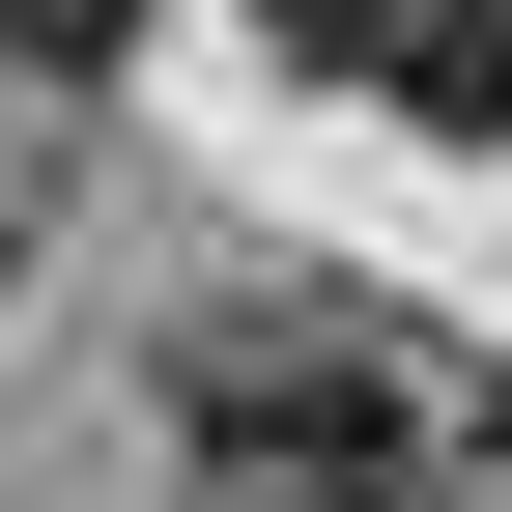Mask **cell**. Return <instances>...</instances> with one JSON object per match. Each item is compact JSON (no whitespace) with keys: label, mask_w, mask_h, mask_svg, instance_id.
<instances>
[{"label":"cell","mask_w":512,"mask_h":512,"mask_svg":"<svg viewBox=\"0 0 512 512\" xmlns=\"http://www.w3.org/2000/svg\"><path fill=\"white\" fill-rule=\"evenodd\" d=\"M0 29H29V57H114V29H143V0H0Z\"/></svg>","instance_id":"cell-3"},{"label":"cell","mask_w":512,"mask_h":512,"mask_svg":"<svg viewBox=\"0 0 512 512\" xmlns=\"http://www.w3.org/2000/svg\"><path fill=\"white\" fill-rule=\"evenodd\" d=\"M427 370L342 342V313H285V342H200V484H399Z\"/></svg>","instance_id":"cell-1"},{"label":"cell","mask_w":512,"mask_h":512,"mask_svg":"<svg viewBox=\"0 0 512 512\" xmlns=\"http://www.w3.org/2000/svg\"><path fill=\"white\" fill-rule=\"evenodd\" d=\"M200 512H399V484H200Z\"/></svg>","instance_id":"cell-4"},{"label":"cell","mask_w":512,"mask_h":512,"mask_svg":"<svg viewBox=\"0 0 512 512\" xmlns=\"http://www.w3.org/2000/svg\"><path fill=\"white\" fill-rule=\"evenodd\" d=\"M285 57H313V86L456 114V143H512V0H285Z\"/></svg>","instance_id":"cell-2"}]
</instances>
